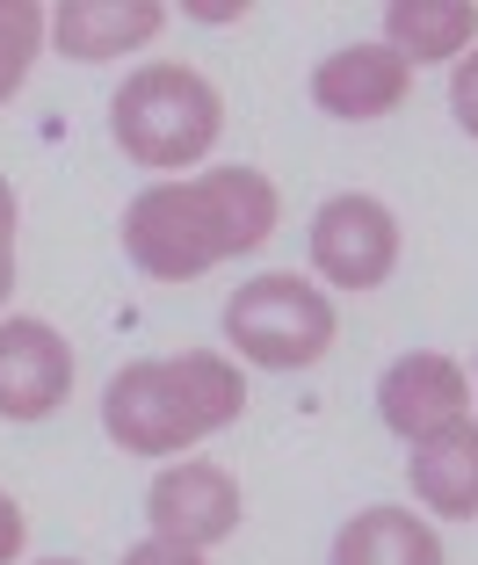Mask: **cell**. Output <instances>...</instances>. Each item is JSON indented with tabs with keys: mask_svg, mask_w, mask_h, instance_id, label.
<instances>
[{
	"mask_svg": "<svg viewBox=\"0 0 478 565\" xmlns=\"http://www.w3.org/2000/svg\"><path fill=\"white\" fill-rule=\"evenodd\" d=\"M283 217L262 167H203L189 182H152L124 211V254L152 282H196L203 268L254 254Z\"/></svg>",
	"mask_w": 478,
	"mask_h": 565,
	"instance_id": "6da1fadb",
	"label": "cell"
},
{
	"mask_svg": "<svg viewBox=\"0 0 478 565\" xmlns=\"http://www.w3.org/2000/svg\"><path fill=\"white\" fill-rule=\"evenodd\" d=\"M247 414V377L217 349L160 355V363H124L102 384V428L131 457H182L203 435L232 428Z\"/></svg>",
	"mask_w": 478,
	"mask_h": 565,
	"instance_id": "7a4b0ae2",
	"label": "cell"
},
{
	"mask_svg": "<svg viewBox=\"0 0 478 565\" xmlns=\"http://www.w3.org/2000/svg\"><path fill=\"white\" fill-rule=\"evenodd\" d=\"M225 131V102L196 66H138L109 95V138L138 167H196Z\"/></svg>",
	"mask_w": 478,
	"mask_h": 565,
	"instance_id": "3957f363",
	"label": "cell"
},
{
	"mask_svg": "<svg viewBox=\"0 0 478 565\" xmlns=\"http://www.w3.org/2000/svg\"><path fill=\"white\" fill-rule=\"evenodd\" d=\"M333 333H341L333 298L305 276H283V268L240 282L225 305V341L262 370H312L333 349Z\"/></svg>",
	"mask_w": 478,
	"mask_h": 565,
	"instance_id": "277c9868",
	"label": "cell"
},
{
	"mask_svg": "<svg viewBox=\"0 0 478 565\" xmlns=\"http://www.w3.org/2000/svg\"><path fill=\"white\" fill-rule=\"evenodd\" d=\"M312 268L341 290H378L399 268V217L378 196H327L312 217Z\"/></svg>",
	"mask_w": 478,
	"mask_h": 565,
	"instance_id": "5b68a950",
	"label": "cell"
},
{
	"mask_svg": "<svg viewBox=\"0 0 478 565\" xmlns=\"http://www.w3.org/2000/svg\"><path fill=\"white\" fill-rule=\"evenodd\" d=\"M146 522H152V536H167V544L211 551V544H225V536L240 530V479H232L225 465H203V457L167 465L160 479L146 486Z\"/></svg>",
	"mask_w": 478,
	"mask_h": 565,
	"instance_id": "8992f818",
	"label": "cell"
},
{
	"mask_svg": "<svg viewBox=\"0 0 478 565\" xmlns=\"http://www.w3.org/2000/svg\"><path fill=\"white\" fill-rule=\"evenodd\" d=\"M464 406H471V377H464V363H449V355H435V349L399 355L378 384V414L406 449L443 435V428H457Z\"/></svg>",
	"mask_w": 478,
	"mask_h": 565,
	"instance_id": "52a82bcc",
	"label": "cell"
},
{
	"mask_svg": "<svg viewBox=\"0 0 478 565\" xmlns=\"http://www.w3.org/2000/svg\"><path fill=\"white\" fill-rule=\"evenodd\" d=\"M73 392V349L44 319H0V420H44Z\"/></svg>",
	"mask_w": 478,
	"mask_h": 565,
	"instance_id": "ba28073f",
	"label": "cell"
},
{
	"mask_svg": "<svg viewBox=\"0 0 478 565\" xmlns=\"http://www.w3.org/2000/svg\"><path fill=\"white\" fill-rule=\"evenodd\" d=\"M413 87V66L399 58L392 44H341L312 66V102L327 117L348 124H370V117H392Z\"/></svg>",
	"mask_w": 478,
	"mask_h": 565,
	"instance_id": "9c48e42d",
	"label": "cell"
},
{
	"mask_svg": "<svg viewBox=\"0 0 478 565\" xmlns=\"http://www.w3.org/2000/svg\"><path fill=\"white\" fill-rule=\"evenodd\" d=\"M167 22L160 0H66L51 15V44L81 58V66H102V58H124V51L152 44Z\"/></svg>",
	"mask_w": 478,
	"mask_h": 565,
	"instance_id": "30bf717a",
	"label": "cell"
},
{
	"mask_svg": "<svg viewBox=\"0 0 478 565\" xmlns=\"http://www.w3.org/2000/svg\"><path fill=\"white\" fill-rule=\"evenodd\" d=\"M406 479H413V500H421L428 515L471 522L478 515V428H471V420H457V428L413 443Z\"/></svg>",
	"mask_w": 478,
	"mask_h": 565,
	"instance_id": "8fae6325",
	"label": "cell"
},
{
	"mask_svg": "<svg viewBox=\"0 0 478 565\" xmlns=\"http://www.w3.org/2000/svg\"><path fill=\"white\" fill-rule=\"evenodd\" d=\"M384 44L406 66H443L478 44V0H392L384 8Z\"/></svg>",
	"mask_w": 478,
	"mask_h": 565,
	"instance_id": "7c38bea8",
	"label": "cell"
},
{
	"mask_svg": "<svg viewBox=\"0 0 478 565\" xmlns=\"http://www.w3.org/2000/svg\"><path fill=\"white\" fill-rule=\"evenodd\" d=\"M333 565H443V536L413 508H363L333 536Z\"/></svg>",
	"mask_w": 478,
	"mask_h": 565,
	"instance_id": "4fadbf2b",
	"label": "cell"
},
{
	"mask_svg": "<svg viewBox=\"0 0 478 565\" xmlns=\"http://www.w3.org/2000/svg\"><path fill=\"white\" fill-rule=\"evenodd\" d=\"M44 36H51V15L36 8V0H0V102L30 81Z\"/></svg>",
	"mask_w": 478,
	"mask_h": 565,
	"instance_id": "5bb4252c",
	"label": "cell"
},
{
	"mask_svg": "<svg viewBox=\"0 0 478 565\" xmlns=\"http://www.w3.org/2000/svg\"><path fill=\"white\" fill-rule=\"evenodd\" d=\"M449 109H457V124L478 138V44L457 58V73H449Z\"/></svg>",
	"mask_w": 478,
	"mask_h": 565,
	"instance_id": "9a60e30c",
	"label": "cell"
},
{
	"mask_svg": "<svg viewBox=\"0 0 478 565\" xmlns=\"http://www.w3.org/2000/svg\"><path fill=\"white\" fill-rule=\"evenodd\" d=\"M124 565H203V551H189V544H167V536H146L138 551H124Z\"/></svg>",
	"mask_w": 478,
	"mask_h": 565,
	"instance_id": "2e32d148",
	"label": "cell"
},
{
	"mask_svg": "<svg viewBox=\"0 0 478 565\" xmlns=\"http://www.w3.org/2000/svg\"><path fill=\"white\" fill-rule=\"evenodd\" d=\"M22 536H30V522H22L15 500L0 493V565H15V558H22Z\"/></svg>",
	"mask_w": 478,
	"mask_h": 565,
	"instance_id": "e0dca14e",
	"label": "cell"
},
{
	"mask_svg": "<svg viewBox=\"0 0 478 565\" xmlns=\"http://www.w3.org/2000/svg\"><path fill=\"white\" fill-rule=\"evenodd\" d=\"M0 262H15V189L0 174Z\"/></svg>",
	"mask_w": 478,
	"mask_h": 565,
	"instance_id": "ac0fdd59",
	"label": "cell"
},
{
	"mask_svg": "<svg viewBox=\"0 0 478 565\" xmlns=\"http://www.w3.org/2000/svg\"><path fill=\"white\" fill-rule=\"evenodd\" d=\"M8 290H15V262H0V305H8Z\"/></svg>",
	"mask_w": 478,
	"mask_h": 565,
	"instance_id": "d6986e66",
	"label": "cell"
},
{
	"mask_svg": "<svg viewBox=\"0 0 478 565\" xmlns=\"http://www.w3.org/2000/svg\"><path fill=\"white\" fill-rule=\"evenodd\" d=\"M44 565H81V558H44Z\"/></svg>",
	"mask_w": 478,
	"mask_h": 565,
	"instance_id": "ffe728a7",
	"label": "cell"
},
{
	"mask_svg": "<svg viewBox=\"0 0 478 565\" xmlns=\"http://www.w3.org/2000/svg\"><path fill=\"white\" fill-rule=\"evenodd\" d=\"M471 377H478V355H471Z\"/></svg>",
	"mask_w": 478,
	"mask_h": 565,
	"instance_id": "44dd1931",
	"label": "cell"
}]
</instances>
